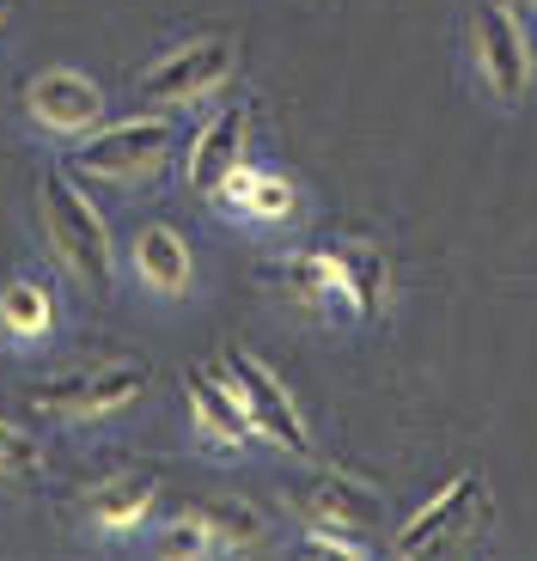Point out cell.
<instances>
[{
  "label": "cell",
  "instance_id": "obj_1",
  "mask_svg": "<svg viewBox=\"0 0 537 561\" xmlns=\"http://www.w3.org/2000/svg\"><path fill=\"white\" fill-rule=\"evenodd\" d=\"M37 202H43V239H49L56 263L80 287L104 294L116 280V251H111V226H104V208L92 202V190L73 171H49L37 183Z\"/></svg>",
  "mask_w": 537,
  "mask_h": 561
},
{
  "label": "cell",
  "instance_id": "obj_2",
  "mask_svg": "<svg viewBox=\"0 0 537 561\" xmlns=\"http://www.w3.org/2000/svg\"><path fill=\"white\" fill-rule=\"evenodd\" d=\"M147 366L135 360H99V366H80V373H61V379H43L31 385L25 403L49 421H111L123 409H135L147 397Z\"/></svg>",
  "mask_w": 537,
  "mask_h": 561
},
{
  "label": "cell",
  "instance_id": "obj_3",
  "mask_svg": "<svg viewBox=\"0 0 537 561\" xmlns=\"http://www.w3.org/2000/svg\"><path fill=\"white\" fill-rule=\"evenodd\" d=\"M171 140H178L171 116H128V123H104L85 140H73L68 165L85 171V178H99V183H147L165 171Z\"/></svg>",
  "mask_w": 537,
  "mask_h": 561
},
{
  "label": "cell",
  "instance_id": "obj_4",
  "mask_svg": "<svg viewBox=\"0 0 537 561\" xmlns=\"http://www.w3.org/2000/svg\"><path fill=\"white\" fill-rule=\"evenodd\" d=\"M232 68H239L232 37L202 31V37L165 49V56L141 73V85H135V92H141V104H153V111H190V104L214 99V92L232 80Z\"/></svg>",
  "mask_w": 537,
  "mask_h": 561
},
{
  "label": "cell",
  "instance_id": "obj_5",
  "mask_svg": "<svg viewBox=\"0 0 537 561\" xmlns=\"http://www.w3.org/2000/svg\"><path fill=\"white\" fill-rule=\"evenodd\" d=\"M489 525V494H482L477 470H458L446 489H434L415 506L403 531L391 537V556H439V549H458Z\"/></svg>",
  "mask_w": 537,
  "mask_h": 561
},
{
  "label": "cell",
  "instance_id": "obj_6",
  "mask_svg": "<svg viewBox=\"0 0 537 561\" xmlns=\"http://www.w3.org/2000/svg\"><path fill=\"white\" fill-rule=\"evenodd\" d=\"M220 373H227L232 391L244 397V409H251V421H256V434H263V446H282V451H294L299 463H318V439H311L306 409L294 403V391H287V385L275 379V373H268V366L256 360L251 348H232Z\"/></svg>",
  "mask_w": 537,
  "mask_h": 561
},
{
  "label": "cell",
  "instance_id": "obj_7",
  "mask_svg": "<svg viewBox=\"0 0 537 561\" xmlns=\"http://www.w3.org/2000/svg\"><path fill=\"white\" fill-rule=\"evenodd\" d=\"M470 43H477V73L489 85V99L501 104H525L537 92V56L525 25L513 19L507 0H482L470 13Z\"/></svg>",
  "mask_w": 537,
  "mask_h": 561
},
{
  "label": "cell",
  "instance_id": "obj_8",
  "mask_svg": "<svg viewBox=\"0 0 537 561\" xmlns=\"http://www.w3.org/2000/svg\"><path fill=\"white\" fill-rule=\"evenodd\" d=\"M111 104H104V85L80 68H49L25 85V123L49 140H85L92 128H104Z\"/></svg>",
  "mask_w": 537,
  "mask_h": 561
},
{
  "label": "cell",
  "instance_id": "obj_9",
  "mask_svg": "<svg viewBox=\"0 0 537 561\" xmlns=\"http://www.w3.org/2000/svg\"><path fill=\"white\" fill-rule=\"evenodd\" d=\"M244 140H251V111H244V104H220V111H214L196 135H190V147H184V183L196 190V196L214 202V196H220V183L244 165Z\"/></svg>",
  "mask_w": 537,
  "mask_h": 561
},
{
  "label": "cell",
  "instance_id": "obj_10",
  "mask_svg": "<svg viewBox=\"0 0 537 561\" xmlns=\"http://www.w3.org/2000/svg\"><path fill=\"white\" fill-rule=\"evenodd\" d=\"M128 268L141 280V294H153V299H184L190 287H196V251H190V239L165 220H147L141 232H135Z\"/></svg>",
  "mask_w": 537,
  "mask_h": 561
},
{
  "label": "cell",
  "instance_id": "obj_11",
  "mask_svg": "<svg viewBox=\"0 0 537 561\" xmlns=\"http://www.w3.org/2000/svg\"><path fill=\"white\" fill-rule=\"evenodd\" d=\"M184 391H190V421H196V434L208 439V446L239 451V446H256V439H263L256 434V421H251V409H244V397L232 391V379L220 373V366L190 373Z\"/></svg>",
  "mask_w": 537,
  "mask_h": 561
},
{
  "label": "cell",
  "instance_id": "obj_12",
  "mask_svg": "<svg viewBox=\"0 0 537 561\" xmlns=\"http://www.w3.org/2000/svg\"><path fill=\"white\" fill-rule=\"evenodd\" d=\"M153 506H159V477H153V470H123V477H111V482L92 489L85 519H92V531H99V537H116V543H123V537L147 531Z\"/></svg>",
  "mask_w": 537,
  "mask_h": 561
},
{
  "label": "cell",
  "instance_id": "obj_13",
  "mask_svg": "<svg viewBox=\"0 0 537 561\" xmlns=\"http://www.w3.org/2000/svg\"><path fill=\"white\" fill-rule=\"evenodd\" d=\"M220 208L232 214V220H251V226H282L299 214V196L294 183L282 178V171H263V165H239L227 183H220Z\"/></svg>",
  "mask_w": 537,
  "mask_h": 561
},
{
  "label": "cell",
  "instance_id": "obj_14",
  "mask_svg": "<svg viewBox=\"0 0 537 561\" xmlns=\"http://www.w3.org/2000/svg\"><path fill=\"white\" fill-rule=\"evenodd\" d=\"M287 294L306 311H324V318H354L349 306V280H342V256L336 244H318V251L287 256Z\"/></svg>",
  "mask_w": 537,
  "mask_h": 561
},
{
  "label": "cell",
  "instance_id": "obj_15",
  "mask_svg": "<svg viewBox=\"0 0 537 561\" xmlns=\"http://www.w3.org/2000/svg\"><path fill=\"white\" fill-rule=\"evenodd\" d=\"M56 323H61V306H56V294H49L43 280L19 275V280L0 287V336H7V342L37 348V342L56 336Z\"/></svg>",
  "mask_w": 537,
  "mask_h": 561
},
{
  "label": "cell",
  "instance_id": "obj_16",
  "mask_svg": "<svg viewBox=\"0 0 537 561\" xmlns=\"http://www.w3.org/2000/svg\"><path fill=\"white\" fill-rule=\"evenodd\" d=\"M342 256V280H349V306L354 318H379L385 299H391V263L373 239H330Z\"/></svg>",
  "mask_w": 537,
  "mask_h": 561
},
{
  "label": "cell",
  "instance_id": "obj_17",
  "mask_svg": "<svg viewBox=\"0 0 537 561\" xmlns=\"http://www.w3.org/2000/svg\"><path fill=\"white\" fill-rule=\"evenodd\" d=\"M306 519H330V525H354V531H367L373 519H379V489H367V482L354 477H318L306 494Z\"/></svg>",
  "mask_w": 537,
  "mask_h": 561
},
{
  "label": "cell",
  "instance_id": "obj_18",
  "mask_svg": "<svg viewBox=\"0 0 537 561\" xmlns=\"http://www.w3.org/2000/svg\"><path fill=\"white\" fill-rule=\"evenodd\" d=\"M153 556H165V561H190V556H220V543H214V531H208V513H202V506H190L184 519L159 525V531H153Z\"/></svg>",
  "mask_w": 537,
  "mask_h": 561
},
{
  "label": "cell",
  "instance_id": "obj_19",
  "mask_svg": "<svg viewBox=\"0 0 537 561\" xmlns=\"http://www.w3.org/2000/svg\"><path fill=\"white\" fill-rule=\"evenodd\" d=\"M37 463H43L37 434L0 415V489H13V482H31V477H37Z\"/></svg>",
  "mask_w": 537,
  "mask_h": 561
},
{
  "label": "cell",
  "instance_id": "obj_20",
  "mask_svg": "<svg viewBox=\"0 0 537 561\" xmlns=\"http://www.w3.org/2000/svg\"><path fill=\"white\" fill-rule=\"evenodd\" d=\"M202 513H208V531H214V543H220V556H232V549L263 537V519L244 513L239 501H202Z\"/></svg>",
  "mask_w": 537,
  "mask_h": 561
},
{
  "label": "cell",
  "instance_id": "obj_21",
  "mask_svg": "<svg viewBox=\"0 0 537 561\" xmlns=\"http://www.w3.org/2000/svg\"><path fill=\"white\" fill-rule=\"evenodd\" d=\"M299 549H306V556H342V561H367L373 556V543L354 531V525H330V519H306Z\"/></svg>",
  "mask_w": 537,
  "mask_h": 561
},
{
  "label": "cell",
  "instance_id": "obj_22",
  "mask_svg": "<svg viewBox=\"0 0 537 561\" xmlns=\"http://www.w3.org/2000/svg\"><path fill=\"white\" fill-rule=\"evenodd\" d=\"M7 13H13V0H0V25H7Z\"/></svg>",
  "mask_w": 537,
  "mask_h": 561
},
{
  "label": "cell",
  "instance_id": "obj_23",
  "mask_svg": "<svg viewBox=\"0 0 537 561\" xmlns=\"http://www.w3.org/2000/svg\"><path fill=\"white\" fill-rule=\"evenodd\" d=\"M507 7H537V0H507Z\"/></svg>",
  "mask_w": 537,
  "mask_h": 561
}]
</instances>
